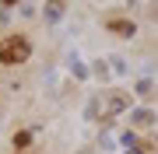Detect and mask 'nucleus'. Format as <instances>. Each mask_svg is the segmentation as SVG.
Returning a JSON list of instances; mask_svg holds the SVG:
<instances>
[{
    "mask_svg": "<svg viewBox=\"0 0 158 154\" xmlns=\"http://www.w3.org/2000/svg\"><path fill=\"white\" fill-rule=\"evenodd\" d=\"M28 56H32V42L25 35H7L0 42V63L4 67H18V63H25Z\"/></svg>",
    "mask_w": 158,
    "mask_h": 154,
    "instance_id": "f257e3e1",
    "label": "nucleus"
},
{
    "mask_svg": "<svg viewBox=\"0 0 158 154\" xmlns=\"http://www.w3.org/2000/svg\"><path fill=\"white\" fill-rule=\"evenodd\" d=\"M113 28L123 32V35H130V32H134V25H130V21H113Z\"/></svg>",
    "mask_w": 158,
    "mask_h": 154,
    "instance_id": "f03ea898",
    "label": "nucleus"
}]
</instances>
